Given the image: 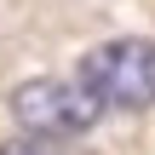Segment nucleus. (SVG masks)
I'll use <instances>...</instances> for the list:
<instances>
[{"mask_svg": "<svg viewBox=\"0 0 155 155\" xmlns=\"http://www.w3.org/2000/svg\"><path fill=\"white\" fill-rule=\"evenodd\" d=\"M12 121L23 132H40V138H81L104 121V98L81 81V75H35L12 92Z\"/></svg>", "mask_w": 155, "mask_h": 155, "instance_id": "obj_1", "label": "nucleus"}, {"mask_svg": "<svg viewBox=\"0 0 155 155\" xmlns=\"http://www.w3.org/2000/svg\"><path fill=\"white\" fill-rule=\"evenodd\" d=\"M75 75L104 98V109H127V115L150 109L155 104V40H144V35L104 40V46H92L81 58Z\"/></svg>", "mask_w": 155, "mask_h": 155, "instance_id": "obj_2", "label": "nucleus"}, {"mask_svg": "<svg viewBox=\"0 0 155 155\" xmlns=\"http://www.w3.org/2000/svg\"><path fill=\"white\" fill-rule=\"evenodd\" d=\"M0 155H75L69 138H40V132H23L12 144H0Z\"/></svg>", "mask_w": 155, "mask_h": 155, "instance_id": "obj_3", "label": "nucleus"}]
</instances>
